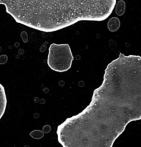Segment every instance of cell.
Wrapping results in <instances>:
<instances>
[{
	"mask_svg": "<svg viewBox=\"0 0 141 147\" xmlns=\"http://www.w3.org/2000/svg\"><path fill=\"white\" fill-rule=\"evenodd\" d=\"M120 21L117 17H112L107 22V27L110 32H115L120 28Z\"/></svg>",
	"mask_w": 141,
	"mask_h": 147,
	"instance_id": "cell-4",
	"label": "cell"
},
{
	"mask_svg": "<svg viewBox=\"0 0 141 147\" xmlns=\"http://www.w3.org/2000/svg\"><path fill=\"white\" fill-rule=\"evenodd\" d=\"M141 120V56L120 53L107 65L90 104L57 129L62 147H113L130 122Z\"/></svg>",
	"mask_w": 141,
	"mask_h": 147,
	"instance_id": "cell-1",
	"label": "cell"
},
{
	"mask_svg": "<svg viewBox=\"0 0 141 147\" xmlns=\"http://www.w3.org/2000/svg\"><path fill=\"white\" fill-rule=\"evenodd\" d=\"M7 99L6 96L5 89L4 86L0 83V119L2 118L5 113L6 108H7Z\"/></svg>",
	"mask_w": 141,
	"mask_h": 147,
	"instance_id": "cell-3",
	"label": "cell"
},
{
	"mask_svg": "<svg viewBox=\"0 0 141 147\" xmlns=\"http://www.w3.org/2000/svg\"><path fill=\"white\" fill-rule=\"evenodd\" d=\"M115 8L116 14L118 16H122L126 11V3L123 0H120L117 4H115Z\"/></svg>",
	"mask_w": 141,
	"mask_h": 147,
	"instance_id": "cell-5",
	"label": "cell"
},
{
	"mask_svg": "<svg viewBox=\"0 0 141 147\" xmlns=\"http://www.w3.org/2000/svg\"><path fill=\"white\" fill-rule=\"evenodd\" d=\"M74 60L70 45L52 43L49 47L47 65L50 69L59 73L70 70Z\"/></svg>",
	"mask_w": 141,
	"mask_h": 147,
	"instance_id": "cell-2",
	"label": "cell"
}]
</instances>
